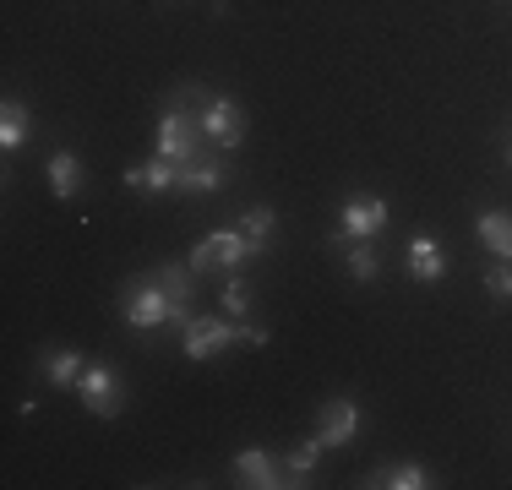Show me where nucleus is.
<instances>
[{"label": "nucleus", "instance_id": "obj_4", "mask_svg": "<svg viewBox=\"0 0 512 490\" xmlns=\"http://www.w3.org/2000/svg\"><path fill=\"white\" fill-rule=\"evenodd\" d=\"M197 273H235V267H246V262H256L251 256V240L240 235V229H213V235H202L197 245H191V256H186Z\"/></svg>", "mask_w": 512, "mask_h": 490}, {"label": "nucleus", "instance_id": "obj_13", "mask_svg": "<svg viewBox=\"0 0 512 490\" xmlns=\"http://www.w3.org/2000/svg\"><path fill=\"white\" fill-rule=\"evenodd\" d=\"M82 371H88V360H82V349H50L44 354V382L60 387V392H77Z\"/></svg>", "mask_w": 512, "mask_h": 490}, {"label": "nucleus", "instance_id": "obj_7", "mask_svg": "<svg viewBox=\"0 0 512 490\" xmlns=\"http://www.w3.org/2000/svg\"><path fill=\"white\" fill-rule=\"evenodd\" d=\"M77 398L88 414H99V420H115L120 409H126V382H120L115 365H88L77 382Z\"/></svg>", "mask_w": 512, "mask_h": 490}, {"label": "nucleus", "instance_id": "obj_8", "mask_svg": "<svg viewBox=\"0 0 512 490\" xmlns=\"http://www.w3.org/2000/svg\"><path fill=\"white\" fill-rule=\"evenodd\" d=\"M316 436L322 447H349L360 436V403L355 398H327L322 414H316Z\"/></svg>", "mask_w": 512, "mask_h": 490}, {"label": "nucleus", "instance_id": "obj_17", "mask_svg": "<svg viewBox=\"0 0 512 490\" xmlns=\"http://www.w3.org/2000/svg\"><path fill=\"white\" fill-rule=\"evenodd\" d=\"M273 224H278V218H273V207H267V202H256V207H246V213H240V235L251 240V256H267V251H273Z\"/></svg>", "mask_w": 512, "mask_h": 490}, {"label": "nucleus", "instance_id": "obj_16", "mask_svg": "<svg viewBox=\"0 0 512 490\" xmlns=\"http://www.w3.org/2000/svg\"><path fill=\"white\" fill-rule=\"evenodd\" d=\"M44 175H50L55 202H77V191H82V158L77 153H55Z\"/></svg>", "mask_w": 512, "mask_h": 490}, {"label": "nucleus", "instance_id": "obj_3", "mask_svg": "<svg viewBox=\"0 0 512 490\" xmlns=\"http://www.w3.org/2000/svg\"><path fill=\"white\" fill-rule=\"evenodd\" d=\"M387 224H393V207H387V196H349V202L338 207V235H333V245L376 240Z\"/></svg>", "mask_w": 512, "mask_h": 490}, {"label": "nucleus", "instance_id": "obj_10", "mask_svg": "<svg viewBox=\"0 0 512 490\" xmlns=\"http://www.w3.org/2000/svg\"><path fill=\"white\" fill-rule=\"evenodd\" d=\"M120 180H126L131 191H153V196H164V191H180V164H175V158H164V153H153L148 164H131Z\"/></svg>", "mask_w": 512, "mask_h": 490}, {"label": "nucleus", "instance_id": "obj_20", "mask_svg": "<svg viewBox=\"0 0 512 490\" xmlns=\"http://www.w3.org/2000/svg\"><path fill=\"white\" fill-rule=\"evenodd\" d=\"M316 458H322V436L300 441V447L284 458V469H289V485H311V469H316Z\"/></svg>", "mask_w": 512, "mask_h": 490}, {"label": "nucleus", "instance_id": "obj_11", "mask_svg": "<svg viewBox=\"0 0 512 490\" xmlns=\"http://www.w3.org/2000/svg\"><path fill=\"white\" fill-rule=\"evenodd\" d=\"M404 256H409V278H414V284H442V278H447V251H442V240H436V235H414Z\"/></svg>", "mask_w": 512, "mask_h": 490}, {"label": "nucleus", "instance_id": "obj_24", "mask_svg": "<svg viewBox=\"0 0 512 490\" xmlns=\"http://www.w3.org/2000/svg\"><path fill=\"white\" fill-rule=\"evenodd\" d=\"M507 169H512V142H507Z\"/></svg>", "mask_w": 512, "mask_h": 490}, {"label": "nucleus", "instance_id": "obj_14", "mask_svg": "<svg viewBox=\"0 0 512 490\" xmlns=\"http://www.w3.org/2000/svg\"><path fill=\"white\" fill-rule=\"evenodd\" d=\"M365 485H382V490H431V469L425 463H382Z\"/></svg>", "mask_w": 512, "mask_h": 490}, {"label": "nucleus", "instance_id": "obj_6", "mask_svg": "<svg viewBox=\"0 0 512 490\" xmlns=\"http://www.w3.org/2000/svg\"><path fill=\"white\" fill-rule=\"evenodd\" d=\"M229 343H240V322L235 316H191L186 322V343H180V354L186 360H213V354H224Z\"/></svg>", "mask_w": 512, "mask_h": 490}, {"label": "nucleus", "instance_id": "obj_22", "mask_svg": "<svg viewBox=\"0 0 512 490\" xmlns=\"http://www.w3.org/2000/svg\"><path fill=\"white\" fill-rule=\"evenodd\" d=\"M344 267H349V278L355 284H371L376 273H382V262H376V251H371V240H355L349 245V256H344Z\"/></svg>", "mask_w": 512, "mask_h": 490}, {"label": "nucleus", "instance_id": "obj_19", "mask_svg": "<svg viewBox=\"0 0 512 490\" xmlns=\"http://www.w3.org/2000/svg\"><path fill=\"white\" fill-rule=\"evenodd\" d=\"M153 284L164 289L169 300L180 305V311H186V305L197 300V289H191V273H186V267H180V262H158V267H153Z\"/></svg>", "mask_w": 512, "mask_h": 490}, {"label": "nucleus", "instance_id": "obj_2", "mask_svg": "<svg viewBox=\"0 0 512 490\" xmlns=\"http://www.w3.org/2000/svg\"><path fill=\"white\" fill-rule=\"evenodd\" d=\"M197 131L218 147V153H235V147L246 142V109L224 93H207V98H197Z\"/></svg>", "mask_w": 512, "mask_h": 490}, {"label": "nucleus", "instance_id": "obj_21", "mask_svg": "<svg viewBox=\"0 0 512 490\" xmlns=\"http://www.w3.org/2000/svg\"><path fill=\"white\" fill-rule=\"evenodd\" d=\"M218 305H224V316H235V322H246V316H251V305H256V294H251V284H246V278H229V284L218 289Z\"/></svg>", "mask_w": 512, "mask_h": 490}, {"label": "nucleus", "instance_id": "obj_12", "mask_svg": "<svg viewBox=\"0 0 512 490\" xmlns=\"http://www.w3.org/2000/svg\"><path fill=\"white\" fill-rule=\"evenodd\" d=\"M474 235L485 240V251H491V256L512 262V213H507V207H485V213L474 218Z\"/></svg>", "mask_w": 512, "mask_h": 490}, {"label": "nucleus", "instance_id": "obj_18", "mask_svg": "<svg viewBox=\"0 0 512 490\" xmlns=\"http://www.w3.org/2000/svg\"><path fill=\"white\" fill-rule=\"evenodd\" d=\"M28 131H33L28 104H22V98H6V109H0V147H6V153H17V147L28 142Z\"/></svg>", "mask_w": 512, "mask_h": 490}, {"label": "nucleus", "instance_id": "obj_1", "mask_svg": "<svg viewBox=\"0 0 512 490\" xmlns=\"http://www.w3.org/2000/svg\"><path fill=\"white\" fill-rule=\"evenodd\" d=\"M120 316H126V327H137V333H153V327H164V322H175L180 333H186V322H191V311H180V305L153 284V273L131 278V284L120 289Z\"/></svg>", "mask_w": 512, "mask_h": 490}, {"label": "nucleus", "instance_id": "obj_23", "mask_svg": "<svg viewBox=\"0 0 512 490\" xmlns=\"http://www.w3.org/2000/svg\"><path fill=\"white\" fill-rule=\"evenodd\" d=\"M485 289H491L496 300H512V262H502V267H491V273H485Z\"/></svg>", "mask_w": 512, "mask_h": 490}, {"label": "nucleus", "instance_id": "obj_9", "mask_svg": "<svg viewBox=\"0 0 512 490\" xmlns=\"http://www.w3.org/2000/svg\"><path fill=\"white\" fill-rule=\"evenodd\" d=\"M235 480L251 490H278V485H289V469H278L273 452L246 447V452H235Z\"/></svg>", "mask_w": 512, "mask_h": 490}, {"label": "nucleus", "instance_id": "obj_15", "mask_svg": "<svg viewBox=\"0 0 512 490\" xmlns=\"http://www.w3.org/2000/svg\"><path fill=\"white\" fill-rule=\"evenodd\" d=\"M224 180H229V169L218 164V158H191V164L180 169V191H191V196L224 191Z\"/></svg>", "mask_w": 512, "mask_h": 490}, {"label": "nucleus", "instance_id": "obj_5", "mask_svg": "<svg viewBox=\"0 0 512 490\" xmlns=\"http://www.w3.org/2000/svg\"><path fill=\"white\" fill-rule=\"evenodd\" d=\"M158 153H164V158H175L180 169H186L191 158H202L197 109H186V104H169L164 115H158Z\"/></svg>", "mask_w": 512, "mask_h": 490}]
</instances>
